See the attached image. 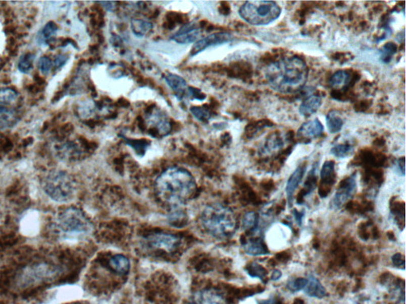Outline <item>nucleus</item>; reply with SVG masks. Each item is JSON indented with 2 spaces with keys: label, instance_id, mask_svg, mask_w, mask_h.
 Wrapping results in <instances>:
<instances>
[{
  "label": "nucleus",
  "instance_id": "f257e3e1",
  "mask_svg": "<svg viewBox=\"0 0 406 304\" xmlns=\"http://www.w3.org/2000/svg\"><path fill=\"white\" fill-rule=\"evenodd\" d=\"M264 76L270 87L281 94H294L303 88L308 80L307 64L297 56H287L267 66Z\"/></svg>",
  "mask_w": 406,
  "mask_h": 304
},
{
  "label": "nucleus",
  "instance_id": "f03ea898",
  "mask_svg": "<svg viewBox=\"0 0 406 304\" xmlns=\"http://www.w3.org/2000/svg\"><path fill=\"white\" fill-rule=\"evenodd\" d=\"M156 190L163 201L178 206L194 195L196 183L188 170L173 166L165 170L157 177Z\"/></svg>",
  "mask_w": 406,
  "mask_h": 304
},
{
  "label": "nucleus",
  "instance_id": "7ed1b4c3",
  "mask_svg": "<svg viewBox=\"0 0 406 304\" xmlns=\"http://www.w3.org/2000/svg\"><path fill=\"white\" fill-rule=\"evenodd\" d=\"M201 221L204 228L215 238H229L236 231L235 214L220 204L208 205L201 214Z\"/></svg>",
  "mask_w": 406,
  "mask_h": 304
},
{
  "label": "nucleus",
  "instance_id": "20e7f679",
  "mask_svg": "<svg viewBox=\"0 0 406 304\" xmlns=\"http://www.w3.org/2000/svg\"><path fill=\"white\" fill-rule=\"evenodd\" d=\"M282 9L273 1H247L239 9V15L252 26H267L279 19Z\"/></svg>",
  "mask_w": 406,
  "mask_h": 304
},
{
  "label": "nucleus",
  "instance_id": "39448f33",
  "mask_svg": "<svg viewBox=\"0 0 406 304\" xmlns=\"http://www.w3.org/2000/svg\"><path fill=\"white\" fill-rule=\"evenodd\" d=\"M57 227L61 232L72 237L87 235L92 229L88 218L75 208H67L58 215Z\"/></svg>",
  "mask_w": 406,
  "mask_h": 304
},
{
  "label": "nucleus",
  "instance_id": "423d86ee",
  "mask_svg": "<svg viewBox=\"0 0 406 304\" xmlns=\"http://www.w3.org/2000/svg\"><path fill=\"white\" fill-rule=\"evenodd\" d=\"M20 94L11 88L0 89V130L16 126L22 115Z\"/></svg>",
  "mask_w": 406,
  "mask_h": 304
},
{
  "label": "nucleus",
  "instance_id": "0eeeda50",
  "mask_svg": "<svg viewBox=\"0 0 406 304\" xmlns=\"http://www.w3.org/2000/svg\"><path fill=\"white\" fill-rule=\"evenodd\" d=\"M44 192L58 202H67L74 197L75 183L72 177L63 171L50 173L44 183Z\"/></svg>",
  "mask_w": 406,
  "mask_h": 304
},
{
  "label": "nucleus",
  "instance_id": "6e6552de",
  "mask_svg": "<svg viewBox=\"0 0 406 304\" xmlns=\"http://www.w3.org/2000/svg\"><path fill=\"white\" fill-rule=\"evenodd\" d=\"M357 175L352 174L350 177L344 179L340 187L335 193L332 201L331 207L333 209H340L341 207L345 205L346 203L352 198L357 192Z\"/></svg>",
  "mask_w": 406,
  "mask_h": 304
},
{
  "label": "nucleus",
  "instance_id": "1a4fd4ad",
  "mask_svg": "<svg viewBox=\"0 0 406 304\" xmlns=\"http://www.w3.org/2000/svg\"><path fill=\"white\" fill-rule=\"evenodd\" d=\"M233 37L231 33L221 32V33H214L211 35L207 36L204 38L199 39L196 41L193 45L192 49L190 51V55H198L209 47L218 45V44H225L233 41Z\"/></svg>",
  "mask_w": 406,
  "mask_h": 304
},
{
  "label": "nucleus",
  "instance_id": "9d476101",
  "mask_svg": "<svg viewBox=\"0 0 406 304\" xmlns=\"http://www.w3.org/2000/svg\"><path fill=\"white\" fill-rule=\"evenodd\" d=\"M148 241L149 245L154 248L164 250L167 252L175 251L180 242L179 238L176 236L165 233L151 234L148 237Z\"/></svg>",
  "mask_w": 406,
  "mask_h": 304
},
{
  "label": "nucleus",
  "instance_id": "9b49d317",
  "mask_svg": "<svg viewBox=\"0 0 406 304\" xmlns=\"http://www.w3.org/2000/svg\"><path fill=\"white\" fill-rule=\"evenodd\" d=\"M201 29L194 22H190L179 29L172 37V40L179 44H190L198 41L201 37Z\"/></svg>",
  "mask_w": 406,
  "mask_h": 304
},
{
  "label": "nucleus",
  "instance_id": "f8f14e48",
  "mask_svg": "<svg viewBox=\"0 0 406 304\" xmlns=\"http://www.w3.org/2000/svg\"><path fill=\"white\" fill-rule=\"evenodd\" d=\"M187 304H227L221 294L214 290L205 289L197 291Z\"/></svg>",
  "mask_w": 406,
  "mask_h": 304
},
{
  "label": "nucleus",
  "instance_id": "ddd939ff",
  "mask_svg": "<svg viewBox=\"0 0 406 304\" xmlns=\"http://www.w3.org/2000/svg\"><path fill=\"white\" fill-rule=\"evenodd\" d=\"M324 126L318 118L304 122L297 130V136L307 140H314L323 135Z\"/></svg>",
  "mask_w": 406,
  "mask_h": 304
},
{
  "label": "nucleus",
  "instance_id": "4468645a",
  "mask_svg": "<svg viewBox=\"0 0 406 304\" xmlns=\"http://www.w3.org/2000/svg\"><path fill=\"white\" fill-rule=\"evenodd\" d=\"M167 84L172 89L179 99L187 98L189 87L186 80L181 76L173 73H168L165 77Z\"/></svg>",
  "mask_w": 406,
  "mask_h": 304
},
{
  "label": "nucleus",
  "instance_id": "2eb2a0df",
  "mask_svg": "<svg viewBox=\"0 0 406 304\" xmlns=\"http://www.w3.org/2000/svg\"><path fill=\"white\" fill-rule=\"evenodd\" d=\"M306 170H307L306 166L301 165V166H297L296 168L294 171L291 173V175L289 177L288 181L286 183V189H285L289 204H291L294 193H295L297 187H299V185L301 184L303 177H304Z\"/></svg>",
  "mask_w": 406,
  "mask_h": 304
},
{
  "label": "nucleus",
  "instance_id": "dca6fc26",
  "mask_svg": "<svg viewBox=\"0 0 406 304\" xmlns=\"http://www.w3.org/2000/svg\"><path fill=\"white\" fill-rule=\"evenodd\" d=\"M321 105H322L321 97L317 94H312V95L307 97L301 102L298 108V112L304 117H309L318 112Z\"/></svg>",
  "mask_w": 406,
  "mask_h": 304
},
{
  "label": "nucleus",
  "instance_id": "f3484780",
  "mask_svg": "<svg viewBox=\"0 0 406 304\" xmlns=\"http://www.w3.org/2000/svg\"><path fill=\"white\" fill-rule=\"evenodd\" d=\"M308 282L304 287V293L307 294L308 296L322 299L326 295L327 291L325 287L322 285L320 280L313 275H310L308 277Z\"/></svg>",
  "mask_w": 406,
  "mask_h": 304
},
{
  "label": "nucleus",
  "instance_id": "a211bd4d",
  "mask_svg": "<svg viewBox=\"0 0 406 304\" xmlns=\"http://www.w3.org/2000/svg\"><path fill=\"white\" fill-rule=\"evenodd\" d=\"M244 250L247 255L251 256H261L269 254L266 244L261 238L248 240L244 245Z\"/></svg>",
  "mask_w": 406,
  "mask_h": 304
},
{
  "label": "nucleus",
  "instance_id": "6ab92c4d",
  "mask_svg": "<svg viewBox=\"0 0 406 304\" xmlns=\"http://www.w3.org/2000/svg\"><path fill=\"white\" fill-rule=\"evenodd\" d=\"M343 124V117L338 111L332 110L328 112L326 115V126L329 133L336 134L341 131Z\"/></svg>",
  "mask_w": 406,
  "mask_h": 304
},
{
  "label": "nucleus",
  "instance_id": "aec40b11",
  "mask_svg": "<svg viewBox=\"0 0 406 304\" xmlns=\"http://www.w3.org/2000/svg\"><path fill=\"white\" fill-rule=\"evenodd\" d=\"M351 77L345 70H339L331 76L329 85L332 88H344L351 82Z\"/></svg>",
  "mask_w": 406,
  "mask_h": 304
},
{
  "label": "nucleus",
  "instance_id": "412c9836",
  "mask_svg": "<svg viewBox=\"0 0 406 304\" xmlns=\"http://www.w3.org/2000/svg\"><path fill=\"white\" fill-rule=\"evenodd\" d=\"M110 266L119 274H126L130 268L129 261L123 255H118L113 257L110 261Z\"/></svg>",
  "mask_w": 406,
  "mask_h": 304
},
{
  "label": "nucleus",
  "instance_id": "4be33fe9",
  "mask_svg": "<svg viewBox=\"0 0 406 304\" xmlns=\"http://www.w3.org/2000/svg\"><path fill=\"white\" fill-rule=\"evenodd\" d=\"M58 30V26H56L54 22H48V23L42 28V30L39 32L37 41L41 44H48V41H49L53 37H55Z\"/></svg>",
  "mask_w": 406,
  "mask_h": 304
},
{
  "label": "nucleus",
  "instance_id": "5701e85b",
  "mask_svg": "<svg viewBox=\"0 0 406 304\" xmlns=\"http://www.w3.org/2000/svg\"><path fill=\"white\" fill-rule=\"evenodd\" d=\"M131 29L137 37H144L153 29L151 22L143 19H133L131 21Z\"/></svg>",
  "mask_w": 406,
  "mask_h": 304
},
{
  "label": "nucleus",
  "instance_id": "b1692460",
  "mask_svg": "<svg viewBox=\"0 0 406 304\" xmlns=\"http://www.w3.org/2000/svg\"><path fill=\"white\" fill-rule=\"evenodd\" d=\"M354 147L349 144H338L331 148L330 153L339 159H344L352 155Z\"/></svg>",
  "mask_w": 406,
  "mask_h": 304
},
{
  "label": "nucleus",
  "instance_id": "393cba45",
  "mask_svg": "<svg viewBox=\"0 0 406 304\" xmlns=\"http://www.w3.org/2000/svg\"><path fill=\"white\" fill-rule=\"evenodd\" d=\"M335 177V163L333 161H326L321 170V177L322 181L327 184L333 183Z\"/></svg>",
  "mask_w": 406,
  "mask_h": 304
},
{
  "label": "nucleus",
  "instance_id": "a878e982",
  "mask_svg": "<svg viewBox=\"0 0 406 304\" xmlns=\"http://www.w3.org/2000/svg\"><path fill=\"white\" fill-rule=\"evenodd\" d=\"M259 216L255 212H249L244 215L242 220V226L244 230L255 231L258 227Z\"/></svg>",
  "mask_w": 406,
  "mask_h": 304
},
{
  "label": "nucleus",
  "instance_id": "bb28decb",
  "mask_svg": "<svg viewBox=\"0 0 406 304\" xmlns=\"http://www.w3.org/2000/svg\"><path fill=\"white\" fill-rule=\"evenodd\" d=\"M284 145L283 139L278 134H273L266 140L265 146H264V151L265 152H273L278 151L283 148Z\"/></svg>",
  "mask_w": 406,
  "mask_h": 304
},
{
  "label": "nucleus",
  "instance_id": "cd10ccee",
  "mask_svg": "<svg viewBox=\"0 0 406 304\" xmlns=\"http://www.w3.org/2000/svg\"><path fill=\"white\" fill-rule=\"evenodd\" d=\"M397 45L394 43L389 42L385 44L379 51V57L382 63H389L393 55L397 52Z\"/></svg>",
  "mask_w": 406,
  "mask_h": 304
},
{
  "label": "nucleus",
  "instance_id": "c85d7f7f",
  "mask_svg": "<svg viewBox=\"0 0 406 304\" xmlns=\"http://www.w3.org/2000/svg\"><path fill=\"white\" fill-rule=\"evenodd\" d=\"M246 272L247 274L249 275L250 277L252 278L263 279L266 277L268 274V271L266 269H264L262 266L259 265L257 262H252L247 266L245 269Z\"/></svg>",
  "mask_w": 406,
  "mask_h": 304
},
{
  "label": "nucleus",
  "instance_id": "c756f323",
  "mask_svg": "<svg viewBox=\"0 0 406 304\" xmlns=\"http://www.w3.org/2000/svg\"><path fill=\"white\" fill-rule=\"evenodd\" d=\"M35 59V55L32 53L25 54L19 59V70L22 73H29L33 69V60Z\"/></svg>",
  "mask_w": 406,
  "mask_h": 304
},
{
  "label": "nucleus",
  "instance_id": "7c9ffc66",
  "mask_svg": "<svg viewBox=\"0 0 406 304\" xmlns=\"http://www.w3.org/2000/svg\"><path fill=\"white\" fill-rule=\"evenodd\" d=\"M190 112L194 117L201 122L208 121L211 117V112L204 107L193 106L190 108Z\"/></svg>",
  "mask_w": 406,
  "mask_h": 304
},
{
  "label": "nucleus",
  "instance_id": "2f4dec72",
  "mask_svg": "<svg viewBox=\"0 0 406 304\" xmlns=\"http://www.w3.org/2000/svg\"><path fill=\"white\" fill-rule=\"evenodd\" d=\"M307 282H308V279L307 278L300 277V278L291 279L286 284V288H287V289L290 290L291 292H297V291L304 289V287L307 284Z\"/></svg>",
  "mask_w": 406,
  "mask_h": 304
},
{
  "label": "nucleus",
  "instance_id": "473e14b6",
  "mask_svg": "<svg viewBox=\"0 0 406 304\" xmlns=\"http://www.w3.org/2000/svg\"><path fill=\"white\" fill-rule=\"evenodd\" d=\"M39 69L42 72L43 74H48L53 67V62L51 59L46 56H42L39 59Z\"/></svg>",
  "mask_w": 406,
  "mask_h": 304
},
{
  "label": "nucleus",
  "instance_id": "72a5a7b5",
  "mask_svg": "<svg viewBox=\"0 0 406 304\" xmlns=\"http://www.w3.org/2000/svg\"><path fill=\"white\" fill-rule=\"evenodd\" d=\"M392 262L396 267L404 268V258L401 254H395L392 256Z\"/></svg>",
  "mask_w": 406,
  "mask_h": 304
},
{
  "label": "nucleus",
  "instance_id": "f704fd0d",
  "mask_svg": "<svg viewBox=\"0 0 406 304\" xmlns=\"http://www.w3.org/2000/svg\"><path fill=\"white\" fill-rule=\"evenodd\" d=\"M68 59H69V57L66 55H58V57L56 58L55 60H54V65L56 69L62 68L67 63Z\"/></svg>",
  "mask_w": 406,
  "mask_h": 304
},
{
  "label": "nucleus",
  "instance_id": "c9c22d12",
  "mask_svg": "<svg viewBox=\"0 0 406 304\" xmlns=\"http://www.w3.org/2000/svg\"><path fill=\"white\" fill-rule=\"evenodd\" d=\"M98 4H102L104 6V8L109 11H113L116 8V6H115L116 3L115 2H98Z\"/></svg>",
  "mask_w": 406,
  "mask_h": 304
},
{
  "label": "nucleus",
  "instance_id": "e433bc0d",
  "mask_svg": "<svg viewBox=\"0 0 406 304\" xmlns=\"http://www.w3.org/2000/svg\"><path fill=\"white\" fill-rule=\"evenodd\" d=\"M397 168H398V170L401 171L402 173V175H404V158H401V159H398L397 162Z\"/></svg>",
  "mask_w": 406,
  "mask_h": 304
},
{
  "label": "nucleus",
  "instance_id": "4c0bfd02",
  "mask_svg": "<svg viewBox=\"0 0 406 304\" xmlns=\"http://www.w3.org/2000/svg\"><path fill=\"white\" fill-rule=\"evenodd\" d=\"M281 277H282V273H281V271H279V269H275V270H274L273 273H272V277H271V278H272V280H278L281 278Z\"/></svg>",
  "mask_w": 406,
  "mask_h": 304
},
{
  "label": "nucleus",
  "instance_id": "58836bf2",
  "mask_svg": "<svg viewBox=\"0 0 406 304\" xmlns=\"http://www.w3.org/2000/svg\"><path fill=\"white\" fill-rule=\"evenodd\" d=\"M294 215H295L296 220L297 221V223H299V225H301V219L303 217V213H299V212H297L296 211L294 212Z\"/></svg>",
  "mask_w": 406,
  "mask_h": 304
},
{
  "label": "nucleus",
  "instance_id": "ea45409f",
  "mask_svg": "<svg viewBox=\"0 0 406 304\" xmlns=\"http://www.w3.org/2000/svg\"><path fill=\"white\" fill-rule=\"evenodd\" d=\"M261 304H276L274 299H269V300H265L261 302Z\"/></svg>",
  "mask_w": 406,
  "mask_h": 304
}]
</instances>
